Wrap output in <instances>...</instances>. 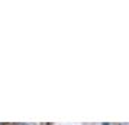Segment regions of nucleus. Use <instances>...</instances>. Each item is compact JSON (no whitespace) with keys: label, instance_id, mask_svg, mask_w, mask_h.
Masks as SVG:
<instances>
[{"label":"nucleus","instance_id":"obj_2","mask_svg":"<svg viewBox=\"0 0 129 125\" xmlns=\"http://www.w3.org/2000/svg\"><path fill=\"white\" fill-rule=\"evenodd\" d=\"M0 125H3V124H0Z\"/></svg>","mask_w":129,"mask_h":125},{"label":"nucleus","instance_id":"obj_1","mask_svg":"<svg viewBox=\"0 0 129 125\" xmlns=\"http://www.w3.org/2000/svg\"><path fill=\"white\" fill-rule=\"evenodd\" d=\"M13 125H48V124H34V122H19V124H13Z\"/></svg>","mask_w":129,"mask_h":125}]
</instances>
